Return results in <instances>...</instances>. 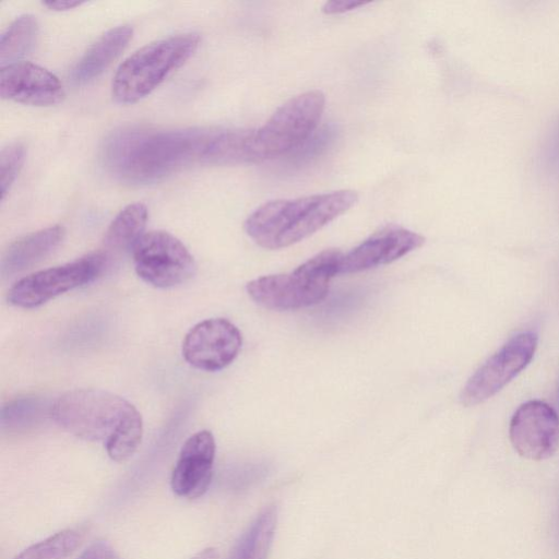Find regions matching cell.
Here are the masks:
<instances>
[{"label":"cell","instance_id":"1","mask_svg":"<svg viewBox=\"0 0 559 559\" xmlns=\"http://www.w3.org/2000/svg\"><path fill=\"white\" fill-rule=\"evenodd\" d=\"M217 129H122L104 147L107 167L123 181L151 183L194 162L211 164Z\"/></svg>","mask_w":559,"mask_h":559},{"label":"cell","instance_id":"2","mask_svg":"<svg viewBox=\"0 0 559 559\" xmlns=\"http://www.w3.org/2000/svg\"><path fill=\"white\" fill-rule=\"evenodd\" d=\"M358 201L353 190H337L290 200H272L245 221L246 234L260 247L278 250L313 235Z\"/></svg>","mask_w":559,"mask_h":559},{"label":"cell","instance_id":"3","mask_svg":"<svg viewBox=\"0 0 559 559\" xmlns=\"http://www.w3.org/2000/svg\"><path fill=\"white\" fill-rule=\"evenodd\" d=\"M343 254L323 250L289 273L260 276L247 283L248 296L259 306L275 311L298 310L321 302L331 280L340 274Z\"/></svg>","mask_w":559,"mask_h":559},{"label":"cell","instance_id":"4","mask_svg":"<svg viewBox=\"0 0 559 559\" xmlns=\"http://www.w3.org/2000/svg\"><path fill=\"white\" fill-rule=\"evenodd\" d=\"M200 43L194 33L168 36L139 48L118 68L111 94L119 104H134L150 95L193 55Z\"/></svg>","mask_w":559,"mask_h":559},{"label":"cell","instance_id":"5","mask_svg":"<svg viewBox=\"0 0 559 559\" xmlns=\"http://www.w3.org/2000/svg\"><path fill=\"white\" fill-rule=\"evenodd\" d=\"M50 415L71 435L83 440L106 443L141 414L129 401L111 392L75 389L55 401Z\"/></svg>","mask_w":559,"mask_h":559},{"label":"cell","instance_id":"6","mask_svg":"<svg viewBox=\"0 0 559 559\" xmlns=\"http://www.w3.org/2000/svg\"><path fill=\"white\" fill-rule=\"evenodd\" d=\"M324 106L325 96L319 90L289 98L261 128L253 130V163L287 156L296 151L317 130Z\"/></svg>","mask_w":559,"mask_h":559},{"label":"cell","instance_id":"7","mask_svg":"<svg viewBox=\"0 0 559 559\" xmlns=\"http://www.w3.org/2000/svg\"><path fill=\"white\" fill-rule=\"evenodd\" d=\"M102 252L86 254L72 262L45 269L19 280L8 292V301L19 308H35L48 300L96 280L106 269Z\"/></svg>","mask_w":559,"mask_h":559},{"label":"cell","instance_id":"8","mask_svg":"<svg viewBox=\"0 0 559 559\" xmlns=\"http://www.w3.org/2000/svg\"><path fill=\"white\" fill-rule=\"evenodd\" d=\"M136 274L157 288L188 282L195 273L194 258L174 235L164 230L145 233L132 249Z\"/></svg>","mask_w":559,"mask_h":559},{"label":"cell","instance_id":"9","mask_svg":"<svg viewBox=\"0 0 559 559\" xmlns=\"http://www.w3.org/2000/svg\"><path fill=\"white\" fill-rule=\"evenodd\" d=\"M537 341L534 332L510 338L469 377L460 393L461 404L475 406L499 392L530 364Z\"/></svg>","mask_w":559,"mask_h":559},{"label":"cell","instance_id":"10","mask_svg":"<svg viewBox=\"0 0 559 559\" xmlns=\"http://www.w3.org/2000/svg\"><path fill=\"white\" fill-rule=\"evenodd\" d=\"M241 345V333L233 322L225 318H211L188 331L182 342V356L197 369L218 371L236 359Z\"/></svg>","mask_w":559,"mask_h":559},{"label":"cell","instance_id":"11","mask_svg":"<svg viewBox=\"0 0 559 559\" xmlns=\"http://www.w3.org/2000/svg\"><path fill=\"white\" fill-rule=\"evenodd\" d=\"M509 437L512 447L522 457L546 460L559 447V415L545 402L528 401L513 414Z\"/></svg>","mask_w":559,"mask_h":559},{"label":"cell","instance_id":"12","mask_svg":"<svg viewBox=\"0 0 559 559\" xmlns=\"http://www.w3.org/2000/svg\"><path fill=\"white\" fill-rule=\"evenodd\" d=\"M426 239L401 226L389 225L373 233L346 254L340 274H350L390 264L420 248Z\"/></svg>","mask_w":559,"mask_h":559},{"label":"cell","instance_id":"13","mask_svg":"<svg viewBox=\"0 0 559 559\" xmlns=\"http://www.w3.org/2000/svg\"><path fill=\"white\" fill-rule=\"evenodd\" d=\"M216 444L209 430L190 436L183 443L170 477V487L178 497L197 499L203 496L213 477Z\"/></svg>","mask_w":559,"mask_h":559},{"label":"cell","instance_id":"14","mask_svg":"<svg viewBox=\"0 0 559 559\" xmlns=\"http://www.w3.org/2000/svg\"><path fill=\"white\" fill-rule=\"evenodd\" d=\"M0 94L4 99L24 105L50 106L63 99L64 90L49 70L20 61L1 68Z\"/></svg>","mask_w":559,"mask_h":559},{"label":"cell","instance_id":"15","mask_svg":"<svg viewBox=\"0 0 559 559\" xmlns=\"http://www.w3.org/2000/svg\"><path fill=\"white\" fill-rule=\"evenodd\" d=\"M63 237L64 228L53 225L16 239L2 254V276H12L40 262L58 248Z\"/></svg>","mask_w":559,"mask_h":559},{"label":"cell","instance_id":"16","mask_svg":"<svg viewBox=\"0 0 559 559\" xmlns=\"http://www.w3.org/2000/svg\"><path fill=\"white\" fill-rule=\"evenodd\" d=\"M133 35L129 25H119L98 37L71 71L72 81L84 84L100 75L126 49Z\"/></svg>","mask_w":559,"mask_h":559},{"label":"cell","instance_id":"17","mask_svg":"<svg viewBox=\"0 0 559 559\" xmlns=\"http://www.w3.org/2000/svg\"><path fill=\"white\" fill-rule=\"evenodd\" d=\"M148 212L146 205L136 202L123 207L108 226L104 237V250L108 260L112 254L132 252L135 243L145 234Z\"/></svg>","mask_w":559,"mask_h":559},{"label":"cell","instance_id":"18","mask_svg":"<svg viewBox=\"0 0 559 559\" xmlns=\"http://www.w3.org/2000/svg\"><path fill=\"white\" fill-rule=\"evenodd\" d=\"M276 524V507H265L239 536L227 559H266Z\"/></svg>","mask_w":559,"mask_h":559},{"label":"cell","instance_id":"19","mask_svg":"<svg viewBox=\"0 0 559 559\" xmlns=\"http://www.w3.org/2000/svg\"><path fill=\"white\" fill-rule=\"evenodd\" d=\"M38 22L32 14L16 17L0 38L1 68L23 61L35 47L38 37Z\"/></svg>","mask_w":559,"mask_h":559},{"label":"cell","instance_id":"20","mask_svg":"<svg viewBox=\"0 0 559 559\" xmlns=\"http://www.w3.org/2000/svg\"><path fill=\"white\" fill-rule=\"evenodd\" d=\"M82 539L83 533L80 530L67 528L27 547L14 559H66L80 546Z\"/></svg>","mask_w":559,"mask_h":559},{"label":"cell","instance_id":"21","mask_svg":"<svg viewBox=\"0 0 559 559\" xmlns=\"http://www.w3.org/2000/svg\"><path fill=\"white\" fill-rule=\"evenodd\" d=\"M143 437V421L141 415L129 421L106 443L108 456L115 462L130 459L138 450Z\"/></svg>","mask_w":559,"mask_h":559},{"label":"cell","instance_id":"22","mask_svg":"<svg viewBox=\"0 0 559 559\" xmlns=\"http://www.w3.org/2000/svg\"><path fill=\"white\" fill-rule=\"evenodd\" d=\"M336 130L332 126H324L314 133L296 151L287 155L292 168H300L321 156L334 142Z\"/></svg>","mask_w":559,"mask_h":559},{"label":"cell","instance_id":"23","mask_svg":"<svg viewBox=\"0 0 559 559\" xmlns=\"http://www.w3.org/2000/svg\"><path fill=\"white\" fill-rule=\"evenodd\" d=\"M25 158V146L20 142L8 144L1 150L0 154V192L1 200L10 191L16 176L22 168Z\"/></svg>","mask_w":559,"mask_h":559},{"label":"cell","instance_id":"24","mask_svg":"<svg viewBox=\"0 0 559 559\" xmlns=\"http://www.w3.org/2000/svg\"><path fill=\"white\" fill-rule=\"evenodd\" d=\"M76 559H120L115 548L106 540L91 544Z\"/></svg>","mask_w":559,"mask_h":559},{"label":"cell","instance_id":"25","mask_svg":"<svg viewBox=\"0 0 559 559\" xmlns=\"http://www.w3.org/2000/svg\"><path fill=\"white\" fill-rule=\"evenodd\" d=\"M369 2L362 1H328L322 7V12L325 14H341L360 7L367 5Z\"/></svg>","mask_w":559,"mask_h":559},{"label":"cell","instance_id":"26","mask_svg":"<svg viewBox=\"0 0 559 559\" xmlns=\"http://www.w3.org/2000/svg\"><path fill=\"white\" fill-rule=\"evenodd\" d=\"M81 4L82 3L79 1H63V0H61V1H45L44 2V5L48 7L51 10H56V11L73 9Z\"/></svg>","mask_w":559,"mask_h":559},{"label":"cell","instance_id":"27","mask_svg":"<svg viewBox=\"0 0 559 559\" xmlns=\"http://www.w3.org/2000/svg\"><path fill=\"white\" fill-rule=\"evenodd\" d=\"M190 559H219V555L216 548L214 547H207L201 551H199L197 555H194Z\"/></svg>","mask_w":559,"mask_h":559}]
</instances>
